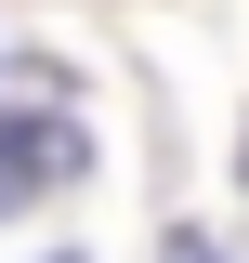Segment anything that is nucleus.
<instances>
[{
	"mask_svg": "<svg viewBox=\"0 0 249 263\" xmlns=\"http://www.w3.org/2000/svg\"><path fill=\"white\" fill-rule=\"evenodd\" d=\"M79 158H92V145H79V119H0V197H27V184H66Z\"/></svg>",
	"mask_w": 249,
	"mask_h": 263,
	"instance_id": "f257e3e1",
	"label": "nucleus"
},
{
	"mask_svg": "<svg viewBox=\"0 0 249 263\" xmlns=\"http://www.w3.org/2000/svg\"><path fill=\"white\" fill-rule=\"evenodd\" d=\"M157 263H223V250H210V237H171V250H157Z\"/></svg>",
	"mask_w": 249,
	"mask_h": 263,
	"instance_id": "f03ea898",
	"label": "nucleus"
}]
</instances>
